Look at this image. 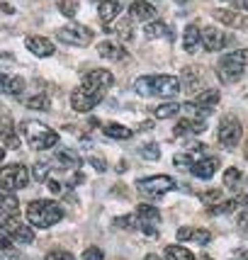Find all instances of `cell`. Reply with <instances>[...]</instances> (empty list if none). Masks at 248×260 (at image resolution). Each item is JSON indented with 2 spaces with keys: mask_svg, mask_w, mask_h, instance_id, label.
I'll return each instance as SVG.
<instances>
[{
  "mask_svg": "<svg viewBox=\"0 0 248 260\" xmlns=\"http://www.w3.org/2000/svg\"><path fill=\"white\" fill-rule=\"evenodd\" d=\"M0 182H3V192H10V190H22L29 185V170L22 163H12L5 166L0 173Z\"/></svg>",
  "mask_w": 248,
  "mask_h": 260,
  "instance_id": "5b68a950",
  "label": "cell"
},
{
  "mask_svg": "<svg viewBox=\"0 0 248 260\" xmlns=\"http://www.w3.org/2000/svg\"><path fill=\"white\" fill-rule=\"evenodd\" d=\"M231 44V34H226L219 27H204L202 29V46L207 51H222Z\"/></svg>",
  "mask_w": 248,
  "mask_h": 260,
  "instance_id": "8fae6325",
  "label": "cell"
},
{
  "mask_svg": "<svg viewBox=\"0 0 248 260\" xmlns=\"http://www.w3.org/2000/svg\"><path fill=\"white\" fill-rule=\"evenodd\" d=\"M32 175H34V180L37 182H44V180H49V163H37L32 168Z\"/></svg>",
  "mask_w": 248,
  "mask_h": 260,
  "instance_id": "f35d334b",
  "label": "cell"
},
{
  "mask_svg": "<svg viewBox=\"0 0 248 260\" xmlns=\"http://www.w3.org/2000/svg\"><path fill=\"white\" fill-rule=\"evenodd\" d=\"M178 241H180V243L190 241V243H200V246H207V243H212V231H207V229L182 226V229H178Z\"/></svg>",
  "mask_w": 248,
  "mask_h": 260,
  "instance_id": "2e32d148",
  "label": "cell"
},
{
  "mask_svg": "<svg viewBox=\"0 0 248 260\" xmlns=\"http://www.w3.org/2000/svg\"><path fill=\"white\" fill-rule=\"evenodd\" d=\"M5 134H12V122H10V117H8V114L3 117V136Z\"/></svg>",
  "mask_w": 248,
  "mask_h": 260,
  "instance_id": "f907efd6",
  "label": "cell"
},
{
  "mask_svg": "<svg viewBox=\"0 0 248 260\" xmlns=\"http://www.w3.org/2000/svg\"><path fill=\"white\" fill-rule=\"evenodd\" d=\"M112 83H114V76L110 71H105V68H92L90 73L83 76L80 88L92 90V92H107V88H112Z\"/></svg>",
  "mask_w": 248,
  "mask_h": 260,
  "instance_id": "ba28073f",
  "label": "cell"
},
{
  "mask_svg": "<svg viewBox=\"0 0 248 260\" xmlns=\"http://www.w3.org/2000/svg\"><path fill=\"white\" fill-rule=\"evenodd\" d=\"M204 129H207V124H204V119H180L178 122V126L173 129V134L175 136H188V134H202Z\"/></svg>",
  "mask_w": 248,
  "mask_h": 260,
  "instance_id": "603a6c76",
  "label": "cell"
},
{
  "mask_svg": "<svg viewBox=\"0 0 248 260\" xmlns=\"http://www.w3.org/2000/svg\"><path fill=\"white\" fill-rule=\"evenodd\" d=\"M246 66H248V49H236V51L222 56L219 66H216V73H219V78L224 83H236L243 76Z\"/></svg>",
  "mask_w": 248,
  "mask_h": 260,
  "instance_id": "3957f363",
  "label": "cell"
},
{
  "mask_svg": "<svg viewBox=\"0 0 248 260\" xmlns=\"http://www.w3.org/2000/svg\"><path fill=\"white\" fill-rule=\"evenodd\" d=\"M238 180H241V173H238V168H229L224 173V185H226V187H236Z\"/></svg>",
  "mask_w": 248,
  "mask_h": 260,
  "instance_id": "ab89813d",
  "label": "cell"
},
{
  "mask_svg": "<svg viewBox=\"0 0 248 260\" xmlns=\"http://www.w3.org/2000/svg\"><path fill=\"white\" fill-rule=\"evenodd\" d=\"M139 153H141L146 160H158L161 158V148H158V144H144V146L139 148Z\"/></svg>",
  "mask_w": 248,
  "mask_h": 260,
  "instance_id": "74e56055",
  "label": "cell"
},
{
  "mask_svg": "<svg viewBox=\"0 0 248 260\" xmlns=\"http://www.w3.org/2000/svg\"><path fill=\"white\" fill-rule=\"evenodd\" d=\"M182 90V80L175 76H153V95L156 98H175Z\"/></svg>",
  "mask_w": 248,
  "mask_h": 260,
  "instance_id": "7c38bea8",
  "label": "cell"
},
{
  "mask_svg": "<svg viewBox=\"0 0 248 260\" xmlns=\"http://www.w3.org/2000/svg\"><path fill=\"white\" fill-rule=\"evenodd\" d=\"M212 15H214V20H219L222 24H226V27H248V17L243 15V12L238 10H224V8H216V10H212Z\"/></svg>",
  "mask_w": 248,
  "mask_h": 260,
  "instance_id": "9a60e30c",
  "label": "cell"
},
{
  "mask_svg": "<svg viewBox=\"0 0 248 260\" xmlns=\"http://www.w3.org/2000/svg\"><path fill=\"white\" fill-rule=\"evenodd\" d=\"M129 17L132 20H141V22H151V20H156V8L148 0H134L129 5Z\"/></svg>",
  "mask_w": 248,
  "mask_h": 260,
  "instance_id": "e0dca14e",
  "label": "cell"
},
{
  "mask_svg": "<svg viewBox=\"0 0 248 260\" xmlns=\"http://www.w3.org/2000/svg\"><path fill=\"white\" fill-rule=\"evenodd\" d=\"M44 260H76L68 250H51V253H46Z\"/></svg>",
  "mask_w": 248,
  "mask_h": 260,
  "instance_id": "ee69618b",
  "label": "cell"
},
{
  "mask_svg": "<svg viewBox=\"0 0 248 260\" xmlns=\"http://www.w3.org/2000/svg\"><path fill=\"white\" fill-rule=\"evenodd\" d=\"M102 98H105V92H92V90H85V88H78V90H73L71 95V107L76 110V112H90L95 105H100Z\"/></svg>",
  "mask_w": 248,
  "mask_h": 260,
  "instance_id": "30bf717a",
  "label": "cell"
},
{
  "mask_svg": "<svg viewBox=\"0 0 248 260\" xmlns=\"http://www.w3.org/2000/svg\"><path fill=\"white\" fill-rule=\"evenodd\" d=\"M102 134L110 136V139H132V129L124 124H117V122H107V124L102 126Z\"/></svg>",
  "mask_w": 248,
  "mask_h": 260,
  "instance_id": "f1b7e54d",
  "label": "cell"
},
{
  "mask_svg": "<svg viewBox=\"0 0 248 260\" xmlns=\"http://www.w3.org/2000/svg\"><path fill=\"white\" fill-rule=\"evenodd\" d=\"M241 136H243V126L238 122V117L226 114L224 119L219 122V144L224 148H234V146H238Z\"/></svg>",
  "mask_w": 248,
  "mask_h": 260,
  "instance_id": "8992f818",
  "label": "cell"
},
{
  "mask_svg": "<svg viewBox=\"0 0 248 260\" xmlns=\"http://www.w3.org/2000/svg\"><path fill=\"white\" fill-rule=\"evenodd\" d=\"M219 98H222V95H219L216 88H204V90H200L195 98H192V102L200 105V107L207 110V112H212V110L216 107V102H219Z\"/></svg>",
  "mask_w": 248,
  "mask_h": 260,
  "instance_id": "7402d4cb",
  "label": "cell"
},
{
  "mask_svg": "<svg viewBox=\"0 0 248 260\" xmlns=\"http://www.w3.org/2000/svg\"><path fill=\"white\" fill-rule=\"evenodd\" d=\"M216 170H219V158H216V156H207V158L197 160V163L192 166V175L200 178V180H209Z\"/></svg>",
  "mask_w": 248,
  "mask_h": 260,
  "instance_id": "d6986e66",
  "label": "cell"
},
{
  "mask_svg": "<svg viewBox=\"0 0 248 260\" xmlns=\"http://www.w3.org/2000/svg\"><path fill=\"white\" fill-rule=\"evenodd\" d=\"M234 10H238V12H243V15H246L248 12V0H234Z\"/></svg>",
  "mask_w": 248,
  "mask_h": 260,
  "instance_id": "681fc988",
  "label": "cell"
},
{
  "mask_svg": "<svg viewBox=\"0 0 248 260\" xmlns=\"http://www.w3.org/2000/svg\"><path fill=\"white\" fill-rule=\"evenodd\" d=\"M144 260H161V258H158L156 253H148V255H146V258H144Z\"/></svg>",
  "mask_w": 248,
  "mask_h": 260,
  "instance_id": "f5cc1de1",
  "label": "cell"
},
{
  "mask_svg": "<svg viewBox=\"0 0 248 260\" xmlns=\"http://www.w3.org/2000/svg\"><path fill=\"white\" fill-rule=\"evenodd\" d=\"M136 187H139V192L148 194V197H161V194L175 190V182L168 175H151V178H141L136 182Z\"/></svg>",
  "mask_w": 248,
  "mask_h": 260,
  "instance_id": "52a82bcc",
  "label": "cell"
},
{
  "mask_svg": "<svg viewBox=\"0 0 248 260\" xmlns=\"http://www.w3.org/2000/svg\"><path fill=\"white\" fill-rule=\"evenodd\" d=\"M166 260H197V258L182 246H168L166 248Z\"/></svg>",
  "mask_w": 248,
  "mask_h": 260,
  "instance_id": "d6a6232c",
  "label": "cell"
},
{
  "mask_svg": "<svg viewBox=\"0 0 248 260\" xmlns=\"http://www.w3.org/2000/svg\"><path fill=\"white\" fill-rule=\"evenodd\" d=\"M246 156H248V148H246Z\"/></svg>",
  "mask_w": 248,
  "mask_h": 260,
  "instance_id": "11a10c76",
  "label": "cell"
},
{
  "mask_svg": "<svg viewBox=\"0 0 248 260\" xmlns=\"http://www.w3.org/2000/svg\"><path fill=\"white\" fill-rule=\"evenodd\" d=\"M219 197H222V192H219V190H207V192L200 194V200H202L204 204H209V207L219 202Z\"/></svg>",
  "mask_w": 248,
  "mask_h": 260,
  "instance_id": "7bdbcfd3",
  "label": "cell"
},
{
  "mask_svg": "<svg viewBox=\"0 0 248 260\" xmlns=\"http://www.w3.org/2000/svg\"><path fill=\"white\" fill-rule=\"evenodd\" d=\"M3 234H8L15 243H32L34 241L32 224L20 221V216H15V219H5V221H3Z\"/></svg>",
  "mask_w": 248,
  "mask_h": 260,
  "instance_id": "9c48e42d",
  "label": "cell"
},
{
  "mask_svg": "<svg viewBox=\"0 0 248 260\" xmlns=\"http://www.w3.org/2000/svg\"><path fill=\"white\" fill-rule=\"evenodd\" d=\"M202 44V29H200V24L197 22H190L185 29H182V49L185 51H197Z\"/></svg>",
  "mask_w": 248,
  "mask_h": 260,
  "instance_id": "ac0fdd59",
  "label": "cell"
},
{
  "mask_svg": "<svg viewBox=\"0 0 248 260\" xmlns=\"http://www.w3.org/2000/svg\"><path fill=\"white\" fill-rule=\"evenodd\" d=\"M80 260H105V253H102L98 246H90V248H85V253H83Z\"/></svg>",
  "mask_w": 248,
  "mask_h": 260,
  "instance_id": "b9f144b4",
  "label": "cell"
},
{
  "mask_svg": "<svg viewBox=\"0 0 248 260\" xmlns=\"http://www.w3.org/2000/svg\"><path fill=\"white\" fill-rule=\"evenodd\" d=\"M27 107H29V110H39V112H46V110L51 107V100H49L46 92H39V95H34V98L27 100Z\"/></svg>",
  "mask_w": 248,
  "mask_h": 260,
  "instance_id": "836d02e7",
  "label": "cell"
},
{
  "mask_svg": "<svg viewBox=\"0 0 248 260\" xmlns=\"http://www.w3.org/2000/svg\"><path fill=\"white\" fill-rule=\"evenodd\" d=\"M58 12L66 15V17H76L78 15V3L76 0H58Z\"/></svg>",
  "mask_w": 248,
  "mask_h": 260,
  "instance_id": "d590c367",
  "label": "cell"
},
{
  "mask_svg": "<svg viewBox=\"0 0 248 260\" xmlns=\"http://www.w3.org/2000/svg\"><path fill=\"white\" fill-rule=\"evenodd\" d=\"M238 207V200H224V202H216L212 207H207V214L212 216H222V214H234Z\"/></svg>",
  "mask_w": 248,
  "mask_h": 260,
  "instance_id": "f546056e",
  "label": "cell"
},
{
  "mask_svg": "<svg viewBox=\"0 0 248 260\" xmlns=\"http://www.w3.org/2000/svg\"><path fill=\"white\" fill-rule=\"evenodd\" d=\"M100 3H105V0H100Z\"/></svg>",
  "mask_w": 248,
  "mask_h": 260,
  "instance_id": "9f6ffc18",
  "label": "cell"
},
{
  "mask_svg": "<svg viewBox=\"0 0 248 260\" xmlns=\"http://www.w3.org/2000/svg\"><path fill=\"white\" fill-rule=\"evenodd\" d=\"M90 166L98 170V173H105V170H107V163H105L102 156H90Z\"/></svg>",
  "mask_w": 248,
  "mask_h": 260,
  "instance_id": "7dc6e473",
  "label": "cell"
},
{
  "mask_svg": "<svg viewBox=\"0 0 248 260\" xmlns=\"http://www.w3.org/2000/svg\"><path fill=\"white\" fill-rule=\"evenodd\" d=\"M56 39L68 46H85L95 39V32L85 24H66V27L56 29Z\"/></svg>",
  "mask_w": 248,
  "mask_h": 260,
  "instance_id": "277c9868",
  "label": "cell"
},
{
  "mask_svg": "<svg viewBox=\"0 0 248 260\" xmlns=\"http://www.w3.org/2000/svg\"><path fill=\"white\" fill-rule=\"evenodd\" d=\"M112 224L117 229H139V219L134 214H127V216H117Z\"/></svg>",
  "mask_w": 248,
  "mask_h": 260,
  "instance_id": "8d00e7d4",
  "label": "cell"
},
{
  "mask_svg": "<svg viewBox=\"0 0 248 260\" xmlns=\"http://www.w3.org/2000/svg\"><path fill=\"white\" fill-rule=\"evenodd\" d=\"M173 163H175L180 170H188V168L192 170V166H195L197 160H195V156H192V153H188V151H185V153H175V156H173Z\"/></svg>",
  "mask_w": 248,
  "mask_h": 260,
  "instance_id": "e575fe53",
  "label": "cell"
},
{
  "mask_svg": "<svg viewBox=\"0 0 248 260\" xmlns=\"http://www.w3.org/2000/svg\"><path fill=\"white\" fill-rule=\"evenodd\" d=\"M61 219H64V209L51 200H34L27 204V221L37 229H49Z\"/></svg>",
  "mask_w": 248,
  "mask_h": 260,
  "instance_id": "6da1fadb",
  "label": "cell"
},
{
  "mask_svg": "<svg viewBox=\"0 0 248 260\" xmlns=\"http://www.w3.org/2000/svg\"><path fill=\"white\" fill-rule=\"evenodd\" d=\"M197 260H212V258H209V255H200V258H197Z\"/></svg>",
  "mask_w": 248,
  "mask_h": 260,
  "instance_id": "db71d44e",
  "label": "cell"
},
{
  "mask_svg": "<svg viewBox=\"0 0 248 260\" xmlns=\"http://www.w3.org/2000/svg\"><path fill=\"white\" fill-rule=\"evenodd\" d=\"M10 148H20V136L17 134H5L3 136V151H10Z\"/></svg>",
  "mask_w": 248,
  "mask_h": 260,
  "instance_id": "60d3db41",
  "label": "cell"
},
{
  "mask_svg": "<svg viewBox=\"0 0 248 260\" xmlns=\"http://www.w3.org/2000/svg\"><path fill=\"white\" fill-rule=\"evenodd\" d=\"M129 27H132V24H129V20H127V22H119V24H117V34L122 37L124 42H129V39L134 37V34H132V29H129Z\"/></svg>",
  "mask_w": 248,
  "mask_h": 260,
  "instance_id": "f6af8a7d",
  "label": "cell"
},
{
  "mask_svg": "<svg viewBox=\"0 0 248 260\" xmlns=\"http://www.w3.org/2000/svg\"><path fill=\"white\" fill-rule=\"evenodd\" d=\"M15 216H20V202H17V197H12L10 192H3L0 221H5V219H15Z\"/></svg>",
  "mask_w": 248,
  "mask_h": 260,
  "instance_id": "484cf974",
  "label": "cell"
},
{
  "mask_svg": "<svg viewBox=\"0 0 248 260\" xmlns=\"http://www.w3.org/2000/svg\"><path fill=\"white\" fill-rule=\"evenodd\" d=\"M54 163H58L61 168H80V156H78V151L76 148H56V153H54Z\"/></svg>",
  "mask_w": 248,
  "mask_h": 260,
  "instance_id": "44dd1931",
  "label": "cell"
},
{
  "mask_svg": "<svg viewBox=\"0 0 248 260\" xmlns=\"http://www.w3.org/2000/svg\"><path fill=\"white\" fill-rule=\"evenodd\" d=\"M134 90L141 98H153V76H139L134 80Z\"/></svg>",
  "mask_w": 248,
  "mask_h": 260,
  "instance_id": "1f68e13d",
  "label": "cell"
},
{
  "mask_svg": "<svg viewBox=\"0 0 248 260\" xmlns=\"http://www.w3.org/2000/svg\"><path fill=\"white\" fill-rule=\"evenodd\" d=\"M3 12H5V15H12L15 10H12V5H10V3H3Z\"/></svg>",
  "mask_w": 248,
  "mask_h": 260,
  "instance_id": "816d5d0a",
  "label": "cell"
},
{
  "mask_svg": "<svg viewBox=\"0 0 248 260\" xmlns=\"http://www.w3.org/2000/svg\"><path fill=\"white\" fill-rule=\"evenodd\" d=\"M24 46L32 51L34 56H39V58H49V56H54V44L46 39V37H39V34H32V37H27L24 39Z\"/></svg>",
  "mask_w": 248,
  "mask_h": 260,
  "instance_id": "5bb4252c",
  "label": "cell"
},
{
  "mask_svg": "<svg viewBox=\"0 0 248 260\" xmlns=\"http://www.w3.org/2000/svg\"><path fill=\"white\" fill-rule=\"evenodd\" d=\"M22 136L27 139V144L37 151H46V148H54L58 144V134L54 129L44 126L42 122H34V119H24L22 122Z\"/></svg>",
  "mask_w": 248,
  "mask_h": 260,
  "instance_id": "7a4b0ae2",
  "label": "cell"
},
{
  "mask_svg": "<svg viewBox=\"0 0 248 260\" xmlns=\"http://www.w3.org/2000/svg\"><path fill=\"white\" fill-rule=\"evenodd\" d=\"M182 110V105H178V102H163V105H158L156 110H153V117L156 119H170V117H175V114Z\"/></svg>",
  "mask_w": 248,
  "mask_h": 260,
  "instance_id": "4dcf8cb0",
  "label": "cell"
},
{
  "mask_svg": "<svg viewBox=\"0 0 248 260\" xmlns=\"http://www.w3.org/2000/svg\"><path fill=\"white\" fill-rule=\"evenodd\" d=\"M98 54H100L102 58H107V61H114V63L129 61V51H127L122 44H117V42H100V44H98Z\"/></svg>",
  "mask_w": 248,
  "mask_h": 260,
  "instance_id": "4fadbf2b",
  "label": "cell"
},
{
  "mask_svg": "<svg viewBox=\"0 0 248 260\" xmlns=\"http://www.w3.org/2000/svg\"><path fill=\"white\" fill-rule=\"evenodd\" d=\"M144 34H146L148 39H170L173 37V32H170V27L166 22H158V20H153V22H148L146 27H144Z\"/></svg>",
  "mask_w": 248,
  "mask_h": 260,
  "instance_id": "83f0119b",
  "label": "cell"
},
{
  "mask_svg": "<svg viewBox=\"0 0 248 260\" xmlns=\"http://www.w3.org/2000/svg\"><path fill=\"white\" fill-rule=\"evenodd\" d=\"M46 182H49L46 187H49V192H51V194H61V192H64V182H61V180H56V178H49Z\"/></svg>",
  "mask_w": 248,
  "mask_h": 260,
  "instance_id": "bcb514c9",
  "label": "cell"
},
{
  "mask_svg": "<svg viewBox=\"0 0 248 260\" xmlns=\"http://www.w3.org/2000/svg\"><path fill=\"white\" fill-rule=\"evenodd\" d=\"M136 219L141 224H158L161 221V212H158L153 204H139L136 207Z\"/></svg>",
  "mask_w": 248,
  "mask_h": 260,
  "instance_id": "4316f807",
  "label": "cell"
},
{
  "mask_svg": "<svg viewBox=\"0 0 248 260\" xmlns=\"http://www.w3.org/2000/svg\"><path fill=\"white\" fill-rule=\"evenodd\" d=\"M182 90H190V92H197L202 90V73L197 66H185L182 68Z\"/></svg>",
  "mask_w": 248,
  "mask_h": 260,
  "instance_id": "ffe728a7",
  "label": "cell"
},
{
  "mask_svg": "<svg viewBox=\"0 0 248 260\" xmlns=\"http://www.w3.org/2000/svg\"><path fill=\"white\" fill-rule=\"evenodd\" d=\"M236 226H238V231H241V234H246V236H248V212H243V214H238Z\"/></svg>",
  "mask_w": 248,
  "mask_h": 260,
  "instance_id": "c3c4849f",
  "label": "cell"
},
{
  "mask_svg": "<svg viewBox=\"0 0 248 260\" xmlns=\"http://www.w3.org/2000/svg\"><path fill=\"white\" fill-rule=\"evenodd\" d=\"M119 12H122V3H119V0H105V3H100L98 15H100V20L105 24H110L119 17Z\"/></svg>",
  "mask_w": 248,
  "mask_h": 260,
  "instance_id": "d4e9b609",
  "label": "cell"
},
{
  "mask_svg": "<svg viewBox=\"0 0 248 260\" xmlns=\"http://www.w3.org/2000/svg\"><path fill=\"white\" fill-rule=\"evenodd\" d=\"M24 88H27L24 78H20V76H8V73H3V92H5V95H12V98H22Z\"/></svg>",
  "mask_w": 248,
  "mask_h": 260,
  "instance_id": "cb8c5ba5",
  "label": "cell"
}]
</instances>
